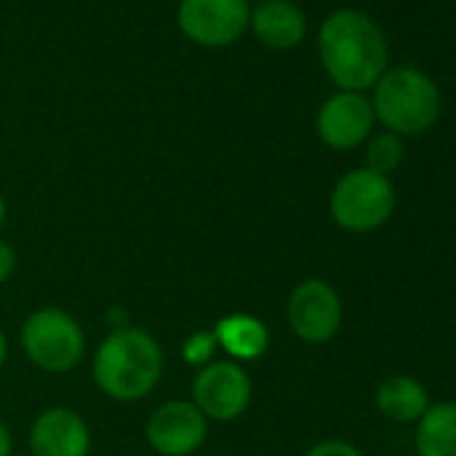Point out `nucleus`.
Returning a JSON list of instances; mask_svg holds the SVG:
<instances>
[{
    "label": "nucleus",
    "instance_id": "1",
    "mask_svg": "<svg viewBox=\"0 0 456 456\" xmlns=\"http://www.w3.org/2000/svg\"><path fill=\"white\" fill-rule=\"evenodd\" d=\"M320 60L341 92H365L387 73V41L379 25L354 9L333 12L320 28Z\"/></svg>",
    "mask_w": 456,
    "mask_h": 456
},
{
    "label": "nucleus",
    "instance_id": "2",
    "mask_svg": "<svg viewBox=\"0 0 456 456\" xmlns=\"http://www.w3.org/2000/svg\"><path fill=\"white\" fill-rule=\"evenodd\" d=\"M92 376L105 397L137 403L159 387L164 376V349L145 328L116 325L94 349Z\"/></svg>",
    "mask_w": 456,
    "mask_h": 456
},
{
    "label": "nucleus",
    "instance_id": "3",
    "mask_svg": "<svg viewBox=\"0 0 456 456\" xmlns=\"http://www.w3.org/2000/svg\"><path fill=\"white\" fill-rule=\"evenodd\" d=\"M373 116L397 137H416L435 126L440 116V92L435 81L416 68L387 70L373 86Z\"/></svg>",
    "mask_w": 456,
    "mask_h": 456
},
{
    "label": "nucleus",
    "instance_id": "4",
    "mask_svg": "<svg viewBox=\"0 0 456 456\" xmlns=\"http://www.w3.org/2000/svg\"><path fill=\"white\" fill-rule=\"evenodd\" d=\"M20 346L38 370L60 376L84 362L86 333L70 312L60 306H44L22 322Z\"/></svg>",
    "mask_w": 456,
    "mask_h": 456
},
{
    "label": "nucleus",
    "instance_id": "5",
    "mask_svg": "<svg viewBox=\"0 0 456 456\" xmlns=\"http://www.w3.org/2000/svg\"><path fill=\"white\" fill-rule=\"evenodd\" d=\"M397 196L387 175L370 172L368 167L352 169L338 177L330 191V217L349 234H368L381 228L395 212Z\"/></svg>",
    "mask_w": 456,
    "mask_h": 456
},
{
    "label": "nucleus",
    "instance_id": "6",
    "mask_svg": "<svg viewBox=\"0 0 456 456\" xmlns=\"http://www.w3.org/2000/svg\"><path fill=\"white\" fill-rule=\"evenodd\" d=\"M191 403L207 421H234L253 403V379L234 360H212L191 381Z\"/></svg>",
    "mask_w": 456,
    "mask_h": 456
},
{
    "label": "nucleus",
    "instance_id": "7",
    "mask_svg": "<svg viewBox=\"0 0 456 456\" xmlns=\"http://www.w3.org/2000/svg\"><path fill=\"white\" fill-rule=\"evenodd\" d=\"M177 28L196 46H232L250 30V4L248 0H180Z\"/></svg>",
    "mask_w": 456,
    "mask_h": 456
},
{
    "label": "nucleus",
    "instance_id": "8",
    "mask_svg": "<svg viewBox=\"0 0 456 456\" xmlns=\"http://www.w3.org/2000/svg\"><path fill=\"white\" fill-rule=\"evenodd\" d=\"M288 325L304 344H328L344 320V304L336 288L325 280H304L288 296Z\"/></svg>",
    "mask_w": 456,
    "mask_h": 456
},
{
    "label": "nucleus",
    "instance_id": "9",
    "mask_svg": "<svg viewBox=\"0 0 456 456\" xmlns=\"http://www.w3.org/2000/svg\"><path fill=\"white\" fill-rule=\"evenodd\" d=\"M209 432L207 416L191 400H167L145 421V440L159 456H191Z\"/></svg>",
    "mask_w": 456,
    "mask_h": 456
},
{
    "label": "nucleus",
    "instance_id": "10",
    "mask_svg": "<svg viewBox=\"0 0 456 456\" xmlns=\"http://www.w3.org/2000/svg\"><path fill=\"white\" fill-rule=\"evenodd\" d=\"M373 105L360 92H336L317 113V134L333 151H352L373 132Z\"/></svg>",
    "mask_w": 456,
    "mask_h": 456
},
{
    "label": "nucleus",
    "instance_id": "11",
    "mask_svg": "<svg viewBox=\"0 0 456 456\" xmlns=\"http://www.w3.org/2000/svg\"><path fill=\"white\" fill-rule=\"evenodd\" d=\"M92 429L86 419L65 405L41 411L30 424V456H89Z\"/></svg>",
    "mask_w": 456,
    "mask_h": 456
},
{
    "label": "nucleus",
    "instance_id": "12",
    "mask_svg": "<svg viewBox=\"0 0 456 456\" xmlns=\"http://www.w3.org/2000/svg\"><path fill=\"white\" fill-rule=\"evenodd\" d=\"M253 36L277 52L296 49L306 36V17L293 0H261L250 6Z\"/></svg>",
    "mask_w": 456,
    "mask_h": 456
},
{
    "label": "nucleus",
    "instance_id": "13",
    "mask_svg": "<svg viewBox=\"0 0 456 456\" xmlns=\"http://www.w3.org/2000/svg\"><path fill=\"white\" fill-rule=\"evenodd\" d=\"M212 333H215L217 349H223L240 365L264 357L272 344V333H269L266 322L248 312H234V314L220 317L215 322Z\"/></svg>",
    "mask_w": 456,
    "mask_h": 456
},
{
    "label": "nucleus",
    "instance_id": "14",
    "mask_svg": "<svg viewBox=\"0 0 456 456\" xmlns=\"http://www.w3.org/2000/svg\"><path fill=\"white\" fill-rule=\"evenodd\" d=\"M429 395L424 384L413 376H389L376 389V408L381 416L408 424L419 421L429 408Z\"/></svg>",
    "mask_w": 456,
    "mask_h": 456
},
{
    "label": "nucleus",
    "instance_id": "15",
    "mask_svg": "<svg viewBox=\"0 0 456 456\" xmlns=\"http://www.w3.org/2000/svg\"><path fill=\"white\" fill-rule=\"evenodd\" d=\"M413 443L419 456H456V403H432L416 421Z\"/></svg>",
    "mask_w": 456,
    "mask_h": 456
},
{
    "label": "nucleus",
    "instance_id": "16",
    "mask_svg": "<svg viewBox=\"0 0 456 456\" xmlns=\"http://www.w3.org/2000/svg\"><path fill=\"white\" fill-rule=\"evenodd\" d=\"M403 161V142L397 134L392 132H381V134H373L370 142H368V151H365V167L370 172H379V175H392Z\"/></svg>",
    "mask_w": 456,
    "mask_h": 456
},
{
    "label": "nucleus",
    "instance_id": "17",
    "mask_svg": "<svg viewBox=\"0 0 456 456\" xmlns=\"http://www.w3.org/2000/svg\"><path fill=\"white\" fill-rule=\"evenodd\" d=\"M215 354H217V341H215V333L212 330H196L180 346L183 362L191 365V368H196V370L204 368V365H209L212 360H217Z\"/></svg>",
    "mask_w": 456,
    "mask_h": 456
},
{
    "label": "nucleus",
    "instance_id": "18",
    "mask_svg": "<svg viewBox=\"0 0 456 456\" xmlns=\"http://www.w3.org/2000/svg\"><path fill=\"white\" fill-rule=\"evenodd\" d=\"M304 456H362V453L352 443L338 440V437H330V440H322V443L312 445Z\"/></svg>",
    "mask_w": 456,
    "mask_h": 456
},
{
    "label": "nucleus",
    "instance_id": "19",
    "mask_svg": "<svg viewBox=\"0 0 456 456\" xmlns=\"http://www.w3.org/2000/svg\"><path fill=\"white\" fill-rule=\"evenodd\" d=\"M17 264H20V258H17V250H14L9 242L0 240V285L9 282V280L14 277V272H17Z\"/></svg>",
    "mask_w": 456,
    "mask_h": 456
},
{
    "label": "nucleus",
    "instance_id": "20",
    "mask_svg": "<svg viewBox=\"0 0 456 456\" xmlns=\"http://www.w3.org/2000/svg\"><path fill=\"white\" fill-rule=\"evenodd\" d=\"M0 456H14V435L6 421H0Z\"/></svg>",
    "mask_w": 456,
    "mask_h": 456
},
{
    "label": "nucleus",
    "instance_id": "21",
    "mask_svg": "<svg viewBox=\"0 0 456 456\" xmlns=\"http://www.w3.org/2000/svg\"><path fill=\"white\" fill-rule=\"evenodd\" d=\"M6 360H9V338L4 330H0V370L6 368Z\"/></svg>",
    "mask_w": 456,
    "mask_h": 456
},
{
    "label": "nucleus",
    "instance_id": "22",
    "mask_svg": "<svg viewBox=\"0 0 456 456\" xmlns=\"http://www.w3.org/2000/svg\"><path fill=\"white\" fill-rule=\"evenodd\" d=\"M6 215H9V207H6L4 193H0V228H4V223H6Z\"/></svg>",
    "mask_w": 456,
    "mask_h": 456
},
{
    "label": "nucleus",
    "instance_id": "23",
    "mask_svg": "<svg viewBox=\"0 0 456 456\" xmlns=\"http://www.w3.org/2000/svg\"><path fill=\"white\" fill-rule=\"evenodd\" d=\"M248 4H250V6H253V4H261V0H248Z\"/></svg>",
    "mask_w": 456,
    "mask_h": 456
}]
</instances>
